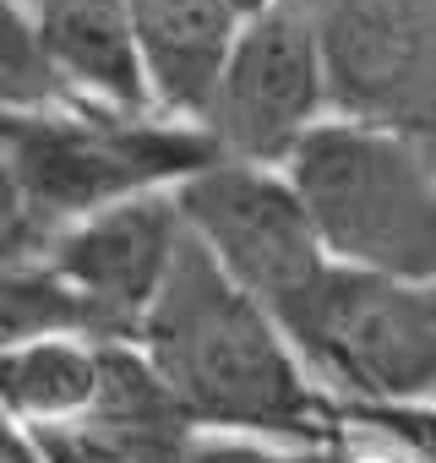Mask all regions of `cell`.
Listing matches in <instances>:
<instances>
[{
  "label": "cell",
  "mask_w": 436,
  "mask_h": 463,
  "mask_svg": "<svg viewBox=\"0 0 436 463\" xmlns=\"http://www.w3.org/2000/svg\"><path fill=\"white\" fill-rule=\"evenodd\" d=\"M104 382V338L82 333H44L6 344V365H0V387H6V409L28 430H55L77 425Z\"/></svg>",
  "instance_id": "cell-12"
},
{
  "label": "cell",
  "mask_w": 436,
  "mask_h": 463,
  "mask_svg": "<svg viewBox=\"0 0 436 463\" xmlns=\"http://www.w3.org/2000/svg\"><path fill=\"white\" fill-rule=\"evenodd\" d=\"M300 354L365 403L436 398V295L431 284L338 262L300 333Z\"/></svg>",
  "instance_id": "cell-6"
},
{
  "label": "cell",
  "mask_w": 436,
  "mask_h": 463,
  "mask_svg": "<svg viewBox=\"0 0 436 463\" xmlns=\"http://www.w3.org/2000/svg\"><path fill=\"white\" fill-rule=\"evenodd\" d=\"M224 158L213 137L175 115L44 109L6 115V262L39 257L61 229L142 191H169Z\"/></svg>",
  "instance_id": "cell-2"
},
{
  "label": "cell",
  "mask_w": 436,
  "mask_h": 463,
  "mask_svg": "<svg viewBox=\"0 0 436 463\" xmlns=\"http://www.w3.org/2000/svg\"><path fill=\"white\" fill-rule=\"evenodd\" d=\"M284 169L333 262L436 284V158L420 137L333 115Z\"/></svg>",
  "instance_id": "cell-3"
},
{
  "label": "cell",
  "mask_w": 436,
  "mask_h": 463,
  "mask_svg": "<svg viewBox=\"0 0 436 463\" xmlns=\"http://www.w3.org/2000/svg\"><path fill=\"white\" fill-rule=\"evenodd\" d=\"M137 344L196 425L262 430L284 441H311L322 430V403L300 344L207 257L196 235H185L180 262L142 317Z\"/></svg>",
  "instance_id": "cell-1"
},
{
  "label": "cell",
  "mask_w": 436,
  "mask_h": 463,
  "mask_svg": "<svg viewBox=\"0 0 436 463\" xmlns=\"http://www.w3.org/2000/svg\"><path fill=\"white\" fill-rule=\"evenodd\" d=\"M175 196H180L185 229L207 246V257L251 300H262L284 322V333L300 344L338 262L289 169L213 158L196 175H185Z\"/></svg>",
  "instance_id": "cell-4"
},
{
  "label": "cell",
  "mask_w": 436,
  "mask_h": 463,
  "mask_svg": "<svg viewBox=\"0 0 436 463\" xmlns=\"http://www.w3.org/2000/svg\"><path fill=\"white\" fill-rule=\"evenodd\" d=\"M185 463H333L317 447H262V441H196Z\"/></svg>",
  "instance_id": "cell-14"
},
{
  "label": "cell",
  "mask_w": 436,
  "mask_h": 463,
  "mask_svg": "<svg viewBox=\"0 0 436 463\" xmlns=\"http://www.w3.org/2000/svg\"><path fill=\"white\" fill-rule=\"evenodd\" d=\"M317 33L333 115L436 137V0H333Z\"/></svg>",
  "instance_id": "cell-7"
},
{
  "label": "cell",
  "mask_w": 436,
  "mask_h": 463,
  "mask_svg": "<svg viewBox=\"0 0 436 463\" xmlns=\"http://www.w3.org/2000/svg\"><path fill=\"white\" fill-rule=\"evenodd\" d=\"M126 17L137 28L158 109L202 126L218 71L251 17V0H126Z\"/></svg>",
  "instance_id": "cell-11"
},
{
  "label": "cell",
  "mask_w": 436,
  "mask_h": 463,
  "mask_svg": "<svg viewBox=\"0 0 436 463\" xmlns=\"http://www.w3.org/2000/svg\"><path fill=\"white\" fill-rule=\"evenodd\" d=\"M279 6H289V12H306V17H322L333 0H279Z\"/></svg>",
  "instance_id": "cell-15"
},
{
  "label": "cell",
  "mask_w": 436,
  "mask_h": 463,
  "mask_svg": "<svg viewBox=\"0 0 436 463\" xmlns=\"http://www.w3.org/2000/svg\"><path fill=\"white\" fill-rule=\"evenodd\" d=\"M0 104L6 115H44V109H71V93L33 28V17L6 0V50H0Z\"/></svg>",
  "instance_id": "cell-13"
},
{
  "label": "cell",
  "mask_w": 436,
  "mask_h": 463,
  "mask_svg": "<svg viewBox=\"0 0 436 463\" xmlns=\"http://www.w3.org/2000/svg\"><path fill=\"white\" fill-rule=\"evenodd\" d=\"M55 430H66L99 463H185L196 447L191 409L175 398L137 338H104V382L93 409Z\"/></svg>",
  "instance_id": "cell-9"
},
{
  "label": "cell",
  "mask_w": 436,
  "mask_h": 463,
  "mask_svg": "<svg viewBox=\"0 0 436 463\" xmlns=\"http://www.w3.org/2000/svg\"><path fill=\"white\" fill-rule=\"evenodd\" d=\"M17 6H39V0H17Z\"/></svg>",
  "instance_id": "cell-16"
},
{
  "label": "cell",
  "mask_w": 436,
  "mask_h": 463,
  "mask_svg": "<svg viewBox=\"0 0 436 463\" xmlns=\"http://www.w3.org/2000/svg\"><path fill=\"white\" fill-rule=\"evenodd\" d=\"M71 93V104L88 109H120V115H164L137 28L126 17V0H39L23 6Z\"/></svg>",
  "instance_id": "cell-10"
},
{
  "label": "cell",
  "mask_w": 436,
  "mask_h": 463,
  "mask_svg": "<svg viewBox=\"0 0 436 463\" xmlns=\"http://www.w3.org/2000/svg\"><path fill=\"white\" fill-rule=\"evenodd\" d=\"M185 235L191 229L169 185L88 213L82 223L61 229L39 257L77 289L93 338H137L142 317L153 311L180 262Z\"/></svg>",
  "instance_id": "cell-8"
},
{
  "label": "cell",
  "mask_w": 436,
  "mask_h": 463,
  "mask_svg": "<svg viewBox=\"0 0 436 463\" xmlns=\"http://www.w3.org/2000/svg\"><path fill=\"white\" fill-rule=\"evenodd\" d=\"M322 120H333V88L317 17L262 0L251 6L218 71V88L202 109V131L224 158L284 169Z\"/></svg>",
  "instance_id": "cell-5"
},
{
  "label": "cell",
  "mask_w": 436,
  "mask_h": 463,
  "mask_svg": "<svg viewBox=\"0 0 436 463\" xmlns=\"http://www.w3.org/2000/svg\"><path fill=\"white\" fill-rule=\"evenodd\" d=\"M251 6H262V0H251Z\"/></svg>",
  "instance_id": "cell-17"
}]
</instances>
